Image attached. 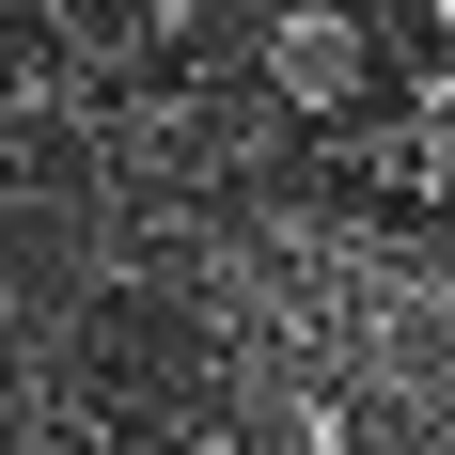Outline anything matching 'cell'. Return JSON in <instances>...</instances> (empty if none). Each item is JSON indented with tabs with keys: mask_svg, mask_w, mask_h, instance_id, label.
<instances>
[{
	"mask_svg": "<svg viewBox=\"0 0 455 455\" xmlns=\"http://www.w3.org/2000/svg\"><path fill=\"white\" fill-rule=\"evenodd\" d=\"M173 455H251V440H235V424H220V440H173Z\"/></svg>",
	"mask_w": 455,
	"mask_h": 455,
	"instance_id": "3957f363",
	"label": "cell"
},
{
	"mask_svg": "<svg viewBox=\"0 0 455 455\" xmlns=\"http://www.w3.org/2000/svg\"><path fill=\"white\" fill-rule=\"evenodd\" d=\"M424 173H455V63L424 79Z\"/></svg>",
	"mask_w": 455,
	"mask_h": 455,
	"instance_id": "7a4b0ae2",
	"label": "cell"
},
{
	"mask_svg": "<svg viewBox=\"0 0 455 455\" xmlns=\"http://www.w3.org/2000/svg\"><path fill=\"white\" fill-rule=\"evenodd\" d=\"M267 79H283V110H346L377 79V32L362 16H267Z\"/></svg>",
	"mask_w": 455,
	"mask_h": 455,
	"instance_id": "6da1fadb",
	"label": "cell"
}]
</instances>
